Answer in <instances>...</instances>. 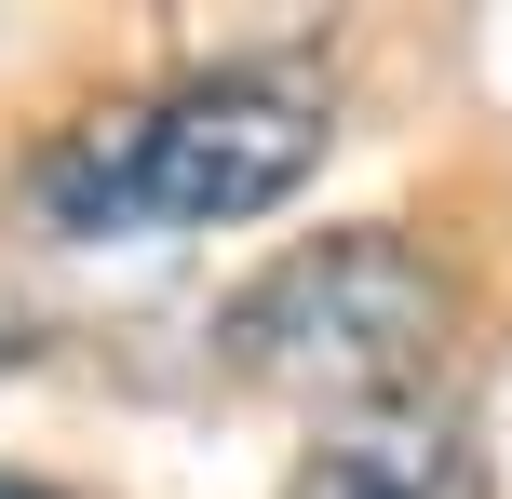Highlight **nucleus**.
Here are the masks:
<instances>
[{
    "label": "nucleus",
    "instance_id": "39448f33",
    "mask_svg": "<svg viewBox=\"0 0 512 499\" xmlns=\"http://www.w3.org/2000/svg\"><path fill=\"white\" fill-rule=\"evenodd\" d=\"M0 499H68V486H41V473H0Z\"/></svg>",
    "mask_w": 512,
    "mask_h": 499
},
{
    "label": "nucleus",
    "instance_id": "7ed1b4c3",
    "mask_svg": "<svg viewBox=\"0 0 512 499\" xmlns=\"http://www.w3.org/2000/svg\"><path fill=\"white\" fill-rule=\"evenodd\" d=\"M283 499H499V473L472 446L459 392H432V405H378V419H324Z\"/></svg>",
    "mask_w": 512,
    "mask_h": 499
},
{
    "label": "nucleus",
    "instance_id": "f03ea898",
    "mask_svg": "<svg viewBox=\"0 0 512 499\" xmlns=\"http://www.w3.org/2000/svg\"><path fill=\"white\" fill-rule=\"evenodd\" d=\"M445 338H459V284L405 230H310L216 311V365L270 405H310V419L432 405Z\"/></svg>",
    "mask_w": 512,
    "mask_h": 499
},
{
    "label": "nucleus",
    "instance_id": "f257e3e1",
    "mask_svg": "<svg viewBox=\"0 0 512 499\" xmlns=\"http://www.w3.org/2000/svg\"><path fill=\"white\" fill-rule=\"evenodd\" d=\"M337 149V95L310 54H230L162 95L81 108L41 162H27V230L54 243H176L270 216L310 162Z\"/></svg>",
    "mask_w": 512,
    "mask_h": 499
},
{
    "label": "nucleus",
    "instance_id": "20e7f679",
    "mask_svg": "<svg viewBox=\"0 0 512 499\" xmlns=\"http://www.w3.org/2000/svg\"><path fill=\"white\" fill-rule=\"evenodd\" d=\"M14 365H27V311L0 297V378H14Z\"/></svg>",
    "mask_w": 512,
    "mask_h": 499
}]
</instances>
